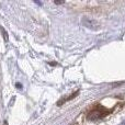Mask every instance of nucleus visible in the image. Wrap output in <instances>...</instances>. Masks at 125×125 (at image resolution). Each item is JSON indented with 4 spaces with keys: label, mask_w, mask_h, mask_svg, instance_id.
<instances>
[{
    "label": "nucleus",
    "mask_w": 125,
    "mask_h": 125,
    "mask_svg": "<svg viewBox=\"0 0 125 125\" xmlns=\"http://www.w3.org/2000/svg\"><path fill=\"white\" fill-rule=\"evenodd\" d=\"M82 23H83V25L86 26V28L90 29V30H92V31L100 30V23L94 19H91V18L86 17L82 19Z\"/></svg>",
    "instance_id": "nucleus-1"
},
{
    "label": "nucleus",
    "mask_w": 125,
    "mask_h": 125,
    "mask_svg": "<svg viewBox=\"0 0 125 125\" xmlns=\"http://www.w3.org/2000/svg\"><path fill=\"white\" fill-rule=\"evenodd\" d=\"M103 110H104L103 108L102 109L101 108H97V109H94V110H92L88 114V119L89 120H98V119H100V117L104 116L105 113H103Z\"/></svg>",
    "instance_id": "nucleus-2"
},
{
    "label": "nucleus",
    "mask_w": 125,
    "mask_h": 125,
    "mask_svg": "<svg viewBox=\"0 0 125 125\" xmlns=\"http://www.w3.org/2000/svg\"><path fill=\"white\" fill-rule=\"evenodd\" d=\"M120 125H125V120H124L123 122H122V123H120Z\"/></svg>",
    "instance_id": "nucleus-3"
},
{
    "label": "nucleus",
    "mask_w": 125,
    "mask_h": 125,
    "mask_svg": "<svg viewBox=\"0 0 125 125\" xmlns=\"http://www.w3.org/2000/svg\"><path fill=\"white\" fill-rule=\"evenodd\" d=\"M4 125H8V122H4Z\"/></svg>",
    "instance_id": "nucleus-4"
}]
</instances>
